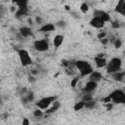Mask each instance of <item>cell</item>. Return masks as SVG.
<instances>
[{"label": "cell", "instance_id": "484cf974", "mask_svg": "<svg viewBox=\"0 0 125 125\" xmlns=\"http://www.w3.org/2000/svg\"><path fill=\"white\" fill-rule=\"evenodd\" d=\"M95 106H96V102H95L94 100H92V101H90V102L85 103V107H86V108H88V109H93Z\"/></svg>", "mask_w": 125, "mask_h": 125}, {"label": "cell", "instance_id": "6da1fadb", "mask_svg": "<svg viewBox=\"0 0 125 125\" xmlns=\"http://www.w3.org/2000/svg\"><path fill=\"white\" fill-rule=\"evenodd\" d=\"M75 67L78 69L79 74L81 77H85V76H89L93 71V66L92 64L85 60H78L75 62Z\"/></svg>", "mask_w": 125, "mask_h": 125}, {"label": "cell", "instance_id": "d6986e66", "mask_svg": "<svg viewBox=\"0 0 125 125\" xmlns=\"http://www.w3.org/2000/svg\"><path fill=\"white\" fill-rule=\"evenodd\" d=\"M27 15H28L27 12L19 10L18 8H17V11H16V13H15V17H16V19H18V20H22V19L25 18Z\"/></svg>", "mask_w": 125, "mask_h": 125}, {"label": "cell", "instance_id": "2e32d148", "mask_svg": "<svg viewBox=\"0 0 125 125\" xmlns=\"http://www.w3.org/2000/svg\"><path fill=\"white\" fill-rule=\"evenodd\" d=\"M63 40H64V36L62 35V34H57L55 35L54 39H53V44H54V47L55 48H60L62 46V44L63 43Z\"/></svg>", "mask_w": 125, "mask_h": 125}, {"label": "cell", "instance_id": "603a6c76", "mask_svg": "<svg viewBox=\"0 0 125 125\" xmlns=\"http://www.w3.org/2000/svg\"><path fill=\"white\" fill-rule=\"evenodd\" d=\"M80 11H81L83 14H86V13L89 11V5H88V3L83 2V3L80 5Z\"/></svg>", "mask_w": 125, "mask_h": 125}, {"label": "cell", "instance_id": "f546056e", "mask_svg": "<svg viewBox=\"0 0 125 125\" xmlns=\"http://www.w3.org/2000/svg\"><path fill=\"white\" fill-rule=\"evenodd\" d=\"M78 80H79L78 77H74V78H72L71 81H70V86H71L72 88H75L76 85H77V83H78Z\"/></svg>", "mask_w": 125, "mask_h": 125}, {"label": "cell", "instance_id": "44dd1931", "mask_svg": "<svg viewBox=\"0 0 125 125\" xmlns=\"http://www.w3.org/2000/svg\"><path fill=\"white\" fill-rule=\"evenodd\" d=\"M84 107H85V103L82 102V101H79V102H77V103L74 104L73 109H74L75 111H80V110L83 109Z\"/></svg>", "mask_w": 125, "mask_h": 125}, {"label": "cell", "instance_id": "8fae6325", "mask_svg": "<svg viewBox=\"0 0 125 125\" xmlns=\"http://www.w3.org/2000/svg\"><path fill=\"white\" fill-rule=\"evenodd\" d=\"M114 12L125 18V1L124 0H119L116 3L114 7Z\"/></svg>", "mask_w": 125, "mask_h": 125}, {"label": "cell", "instance_id": "4fadbf2b", "mask_svg": "<svg viewBox=\"0 0 125 125\" xmlns=\"http://www.w3.org/2000/svg\"><path fill=\"white\" fill-rule=\"evenodd\" d=\"M16 6L18 7L19 10H21V11H24V12H27L29 11L28 9V2L26 0H18L15 2Z\"/></svg>", "mask_w": 125, "mask_h": 125}, {"label": "cell", "instance_id": "cb8c5ba5", "mask_svg": "<svg viewBox=\"0 0 125 125\" xmlns=\"http://www.w3.org/2000/svg\"><path fill=\"white\" fill-rule=\"evenodd\" d=\"M24 99L27 101V103H31L33 100H34V93L33 92H27Z\"/></svg>", "mask_w": 125, "mask_h": 125}, {"label": "cell", "instance_id": "5bb4252c", "mask_svg": "<svg viewBox=\"0 0 125 125\" xmlns=\"http://www.w3.org/2000/svg\"><path fill=\"white\" fill-rule=\"evenodd\" d=\"M55 29H56V25H55V23H52V22L44 23L39 28V30L41 32H52V31H55Z\"/></svg>", "mask_w": 125, "mask_h": 125}, {"label": "cell", "instance_id": "4316f807", "mask_svg": "<svg viewBox=\"0 0 125 125\" xmlns=\"http://www.w3.org/2000/svg\"><path fill=\"white\" fill-rule=\"evenodd\" d=\"M112 43H113V45H114V47H115L116 49H119V48L122 46V41H121L119 38H114V39L112 40Z\"/></svg>", "mask_w": 125, "mask_h": 125}, {"label": "cell", "instance_id": "5b68a950", "mask_svg": "<svg viewBox=\"0 0 125 125\" xmlns=\"http://www.w3.org/2000/svg\"><path fill=\"white\" fill-rule=\"evenodd\" d=\"M18 53V56H19V59H20V62L21 63L22 66H28L32 63V59L30 57V54L28 53L27 50L25 49H20L17 51Z\"/></svg>", "mask_w": 125, "mask_h": 125}, {"label": "cell", "instance_id": "3957f363", "mask_svg": "<svg viewBox=\"0 0 125 125\" xmlns=\"http://www.w3.org/2000/svg\"><path fill=\"white\" fill-rule=\"evenodd\" d=\"M57 101V98L55 96H47L44 97L42 99H40L39 101H37L35 103V106L37 108H40L42 110H46L47 108H49L55 102Z\"/></svg>", "mask_w": 125, "mask_h": 125}, {"label": "cell", "instance_id": "e0dca14e", "mask_svg": "<svg viewBox=\"0 0 125 125\" xmlns=\"http://www.w3.org/2000/svg\"><path fill=\"white\" fill-rule=\"evenodd\" d=\"M19 32H20L21 36L23 38H27L32 34V31L30 29V27H28V26H21L19 29Z\"/></svg>", "mask_w": 125, "mask_h": 125}, {"label": "cell", "instance_id": "9a60e30c", "mask_svg": "<svg viewBox=\"0 0 125 125\" xmlns=\"http://www.w3.org/2000/svg\"><path fill=\"white\" fill-rule=\"evenodd\" d=\"M102 79H103V74L100 71H93L89 75V80L90 81H94L96 83H99Z\"/></svg>", "mask_w": 125, "mask_h": 125}, {"label": "cell", "instance_id": "74e56055", "mask_svg": "<svg viewBox=\"0 0 125 125\" xmlns=\"http://www.w3.org/2000/svg\"><path fill=\"white\" fill-rule=\"evenodd\" d=\"M31 73H32V74H34V75H35V74H36V73H37V71H36V69H31Z\"/></svg>", "mask_w": 125, "mask_h": 125}, {"label": "cell", "instance_id": "f35d334b", "mask_svg": "<svg viewBox=\"0 0 125 125\" xmlns=\"http://www.w3.org/2000/svg\"><path fill=\"white\" fill-rule=\"evenodd\" d=\"M123 82H124V83H125V78H124V80H123Z\"/></svg>", "mask_w": 125, "mask_h": 125}, {"label": "cell", "instance_id": "d590c367", "mask_svg": "<svg viewBox=\"0 0 125 125\" xmlns=\"http://www.w3.org/2000/svg\"><path fill=\"white\" fill-rule=\"evenodd\" d=\"M100 42H101L103 45H106V44L108 43V39H107V38H104V39L100 40Z\"/></svg>", "mask_w": 125, "mask_h": 125}, {"label": "cell", "instance_id": "7c38bea8", "mask_svg": "<svg viewBox=\"0 0 125 125\" xmlns=\"http://www.w3.org/2000/svg\"><path fill=\"white\" fill-rule=\"evenodd\" d=\"M112 80L116 81V82H123L124 78H125V70H120L117 72H114L112 74H110Z\"/></svg>", "mask_w": 125, "mask_h": 125}, {"label": "cell", "instance_id": "ffe728a7", "mask_svg": "<svg viewBox=\"0 0 125 125\" xmlns=\"http://www.w3.org/2000/svg\"><path fill=\"white\" fill-rule=\"evenodd\" d=\"M92 100H93V95H92V93H83V95H82L80 101H82V102H84V103H87V102H90V101H92Z\"/></svg>", "mask_w": 125, "mask_h": 125}, {"label": "cell", "instance_id": "d4e9b609", "mask_svg": "<svg viewBox=\"0 0 125 125\" xmlns=\"http://www.w3.org/2000/svg\"><path fill=\"white\" fill-rule=\"evenodd\" d=\"M55 25H56V27H59V28H64L66 26V21L61 20V21H56L55 22Z\"/></svg>", "mask_w": 125, "mask_h": 125}, {"label": "cell", "instance_id": "4dcf8cb0", "mask_svg": "<svg viewBox=\"0 0 125 125\" xmlns=\"http://www.w3.org/2000/svg\"><path fill=\"white\" fill-rule=\"evenodd\" d=\"M21 125H30L29 119L26 118V117H23V118H22V121H21Z\"/></svg>", "mask_w": 125, "mask_h": 125}, {"label": "cell", "instance_id": "277c9868", "mask_svg": "<svg viewBox=\"0 0 125 125\" xmlns=\"http://www.w3.org/2000/svg\"><path fill=\"white\" fill-rule=\"evenodd\" d=\"M111 99V103L115 104H125V92L120 89H116L112 91L108 95Z\"/></svg>", "mask_w": 125, "mask_h": 125}, {"label": "cell", "instance_id": "836d02e7", "mask_svg": "<svg viewBox=\"0 0 125 125\" xmlns=\"http://www.w3.org/2000/svg\"><path fill=\"white\" fill-rule=\"evenodd\" d=\"M28 81H29L30 83H34V82L36 81V78H35L33 75H29V76H28Z\"/></svg>", "mask_w": 125, "mask_h": 125}, {"label": "cell", "instance_id": "1f68e13d", "mask_svg": "<svg viewBox=\"0 0 125 125\" xmlns=\"http://www.w3.org/2000/svg\"><path fill=\"white\" fill-rule=\"evenodd\" d=\"M104 104H108V103H111V99H110V97L107 95L106 97H104V98H103V100H102Z\"/></svg>", "mask_w": 125, "mask_h": 125}, {"label": "cell", "instance_id": "52a82bcc", "mask_svg": "<svg viewBox=\"0 0 125 125\" xmlns=\"http://www.w3.org/2000/svg\"><path fill=\"white\" fill-rule=\"evenodd\" d=\"M93 17L100 18V19L103 20L104 22L111 21V17H110V15H109L106 11H104V10H100V9L94 10V12H93Z\"/></svg>", "mask_w": 125, "mask_h": 125}, {"label": "cell", "instance_id": "ba28073f", "mask_svg": "<svg viewBox=\"0 0 125 125\" xmlns=\"http://www.w3.org/2000/svg\"><path fill=\"white\" fill-rule=\"evenodd\" d=\"M104 54H98L95 58H94V62L96 64V66L98 68H103V67H106L107 64V61L106 59L103 56Z\"/></svg>", "mask_w": 125, "mask_h": 125}, {"label": "cell", "instance_id": "9c48e42d", "mask_svg": "<svg viewBox=\"0 0 125 125\" xmlns=\"http://www.w3.org/2000/svg\"><path fill=\"white\" fill-rule=\"evenodd\" d=\"M89 24H90L92 27H94V28H97V29H101V28H103V27L104 26L105 22H104L103 20H101L100 18H97V17H93V18L90 20V21H89Z\"/></svg>", "mask_w": 125, "mask_h": 125}, {"label": "cell", "instance_id": "83f0119b", "mask_svg": "<svg viewBox=\"0 0 125 125\" xmlns=\"http://www.w3.org/2000/svg\"><path fill=\"white\" fill-rule=\"evenodd\" d=\"M111 26H112V28H114V29H117V28H119L120 26H121V24H120V22L118 21H111Z\"/></svg>", "mask_w": 125, "mask_h": 125}, {"label": "cell", "instance_id": "e575fe53", "mask_svg": "<svg viewBox=\"0 0 125 125\" xmlns=\"http://www.w3.org/2000/svg\"><path fill=\"white\" fill-rule=\"evenodd\" d=\"M106 104L105 106H106V109H107V110H110V109L113 107V104H112V103H108V104Z\"/></svg>", "mask_w": 125, "mask_h": 125}, {"label": "cell", "instance_id": "f1b7e54d", "mask_svg": "<svg viewBox=\"0 0 125 125\" xmlns=\"http://www.w3.org/2000/svg\"><path fill=\"white\" fill-rule=\"evenodd\" d=\"M97 37H98L99 40H102V39H104V38H106V32H105V31H100V32L98 33Z\"/></svg>", "mask_w": 125, "mask_h": 125}, {"label": "cell", "instance_id": "8d00e7d4", "mask_svg": "<svg viewBox=\"0 0 125 125\" xmlns=\"http://www.w3.org/2000/svg\"><path fill=\"white\" fill-rule=\"evenodd\" d=\"M35 21H36L37 23H41V22H42V19L37 16V17H35Z\"/></svg>", "mask_w": 125, "mask_h": 125}, {"label": "cell", "instance_id": "7402d4cb", "mask_svg": "<svg viewBox=\"0 0 125 125\" xmlns=\"http://www.w3.org/2000/svg\"><path fill=\"white\" fill-rule=\"evenodd\" d=\"M44 114H45V113H44V110H42V109H40V108H37V107H36V108L33 110V116H34V117L39 118V117H42Z\"/></svg>", "mask_w": 125, "mask_h": 125}, {"label": "cell", "instance_id": "d6a6232c", "mask_svg": "<svg viewBox=\"0 0 125 125\" xmlns=\"http://www.w3.org/2000/svg\"><path fill=\"white\" fill-rule=\"evenodd\" d=\"M70 14L72 15V17H73L74 19H80V15H79L77 12H71Z\"/></svg>", "mask_w": 125, "mask_h": 125}, {"label": "cell", "instance_id": "30bf717a", "mask_svg": "<svg viewBox=\"0 0 125 125\" xmlns=\"http://www.w3.org/2000/svg\"><path fill=\"white\" fill-rule=\"evenodd\" d=\"M97 87H98V83L89 80V81L85 84V86L82 88V92H83V93H93V92L97 89Z\"/></svg>", "mask_w": 125, "mask_h": 125}, {"label": "cell", "instance_id": "ac0fdd59", "mask_svg": "<svg viewBox=\"0 0 125 125\" xmlns=\"http://www.w3.org/2000/svg\"><path fill=\"white\" fill-rule=\"evenodd\" d=\"M60 106H61V104H60L58 101H56V102L52 104V106H50L49 108H47L46 110H44V113H45V114H52V113L56 112V111L60 108Z\"/></svg>", "mask_w": 125, "mask_h": 125}, {"label": "cell", "instance_id": "8992f818", "mask_svg": "<svg viewBox=\"0 0 125 125\" xmlns=\"http://www.w3.org/2000/svg\"><path fill=\"white\" fill-rule=\"evenodd\" d=\"M33 48L38 51V52H46L49 47H50V44H49V41L48 39L44 38V39H37V40H34L33 41Z\"/></svg>", "mask_w": 125, "mask_h": 125}, {"label": "cell", "instance_id": "7a4b0ae2", "mask_svg": "<svg viewBox=\"0 0 125 125\" xmlns=\"http://www.w3.org/2000/svg\"><path fill=\"white\" fill-rule=\"evenodd\" d=\"M121 66H122V61L120 58L118 57H113L111 58L108 62H107V64H106V72L110 75L114 72H117V71H120L121 70Z\"/></svg>", "mask_w": 125, "mask_h": 125}]
</instances>
